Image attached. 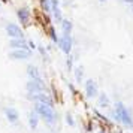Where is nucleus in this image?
<instances>
[{"label": "nucleus", "mask_w": 133, "mask_h": 133, "mask_svg": "<svg viewBox=\"0 0 133 133\" xmlns=\"http://www.w3.org/2000/svg\"><path fill=\"white\" fill-rule=\"evenodd\" d=\"M18 18L24 25H27L29 21H30V14H29V11H27V9H19L18 11Z\"/></svg>", "instance_id": "obj_9"}, {"label": "nucleus", "mask_w": 133, "mask_h": 133, "mask_svg": "<svg viewBox=\"0 0 133 133\" xmlns=\"http://www.w3.org/2000/svg\"><path fill=\"white\" fill-rule=\"evenodd\" d=\"M66 118H67V123H69L70 126H73V118H72V115L67 114V115H66Z\"/></svg>", "instance_id": "obj_20"}, {"label": "nucleus", "mask_w": 133, "mask_h": 133, "mask_svg": "<svg viewBox=\"0 0 133 133\" xmlns=\"http://www.w3.org/2000/svg\"><path fill=\"white\" fill-rule=\"evenodd\" d=\"M60 46H61V49L64 51V52H70V49H72V37L69 36V35H66V36L63 37L60 41Z\"/></svg>", "instance_id": "obj_4"}, {"label": "nucleus", "mask_w": 133, "mask_h": 133, "mask_svg": "<svg viewBox=\"0 0 133 133\" xmlns=\"http://www.w3.org/2000/svg\"><path fill=\"white\" fill-rule=\"evenodd\" d=\"M102 2H105V0H102Z\"/></svg>", "instance_id": "obj_25"}, {"label": "nucleus", "mask_w": 133, "mask_h": 133, "mask_svg": "<svg viewBox=\"0 0 133 133\" xmlns=\"http://www.w3.org/2000/svg\"><path fill=\"white\" fill-rule=\"evenodd\" d=\"M31 99L39 100V103H43V105L52 106V100H51V97H48L46 94H43V93H35V94H31Z\"/></svg>", "instance_id": "obj_3"}, {"label": "nucleus", "mask_w": 133, "mask_h": 133, "mask_svg": "<svg viewBox=\"0 0 133 133\" xmlns=\"http://www.w3.org/2000/svg\"><path fill=\"white\" fill-rule=\"evenodd\" d=\"M123 2H127V3H133V0H123Z\"/></svg>", "instance_id": "obj_21"}, {"label": "nucleus", "mask_w": 133, "mask_h": 133, "mask_svg": "<svg viewBox=\"0 0 133 133\" xmlns=\"http://www.w3.org/2000/svg\"><path fill=\"white\" fill-rule=\"evenodd\" d=\"M27 72H29V75L33 79H39V72H37V69L35 66H29L27 67Z\"/></svg>", "instance_id": "obj_13"}, {"label": "nucleus", "mask_w": 133, "mask_h": 133, "mask_svg": "<svg viewBox=\"0 0 133 133\" xmlns=\"http://www.w3.org/2000/svg\"><path fill=\"white\" fill-rule=\"evenodd\" d=\"M132 11H133V3H132Z\"/></svg>", "instance_id": "obj_23"}, {"label": "nucleus", "mask_w": 133, "mask_h": 133, "mask_svg": "<svg viewBox=\"0 0 133 133\" xmlns=\"http://www.w3.org/2000/svg\"><path fill=\"white\" fill-rule=\"evenodd\" d=\"M3 2H8V0H3Z\"/></svg>", "instance_id": "obj_24"}, {"label": "nucleus", "mask_w": 133, "mask_h": 133, "mask_svg": "<svg viewBox=\"0 0 133 133\" xmlns=\"http://www.w3.org/2000/svg\"><path fill=\"white\" fill-rule=\"evenodd\" d=\"M36 112L41 115L48 124H52V123H54L55 115H54V111H52V106L43 105V103H36Z\"/></svg>", "instance_id": "obj_1"}, {"label": "nucleus", "mask_w": 133, "mask_h": 133, "mask_svg": "<svg viewBox=\"0 0 133 133\" xmlns=\"http://www.w3.org/2000/svg\"><path fill=\"white\" fill-rule=\"evenodd\" d=\"M76 79H78V81H81V79H82V69H81V67H79V69H76Z\"/></svg>", "instance_id": "obj_19"}, {"label": "nucleus", "mask_w": 133, "mask_h": 133, "mask_svg": "<svg viewBox=\"0 0 133 133\" xmlns=\"http://www.w3.org/2000/svg\"><path fill=\"white\" fill-rule=\"evenodd\" d=\"M36 126H37V117L35 112H31L30 114V127L31 129H36Z\"/></svg>", "instance_id": "obj_15"}, {"label": "nucleus", "mask_w": 133, "mask_h": 133, "mask_svg": "<svg viewBox=\"0 0 133 133\" xmlns=\"http://www.w3.org/2000/svg\"><path fill=\"white\" fill-rule=\"evenodd\" d=\"M115 117H117V120L121 121V123H124L126 126H132V118H130V115H129V112H127V109L121 105V103H118L117 105V111H115Z\"/></svg>", "instance_id": "obj_2"}, {"label": "nucleus", "mask_w": 133, "mask_h": 133, "mask_svg": "<svg viewBox=\"0 0 133 133\" xmlns=\"http://www.w3.org/2000/svg\"><path fill=\"white\" fill-rule=\"evenodd\" d=\"M61 29L64 30V33H66V35H69V33H70V30H72V24H70L69 21H66V19H63V21H61Z\"/></svg>", "instance_id": "obj_14"}, {"label": "nucleus", "mask_w": 133, "mask_h": 133, "mask_svg": "<svg viewBox=\"0 0 133 133\" xmlns=\"http://www.w3.org/2000/svg\"><path fill=\"white\" fill-rule=\"evenodd\" d=\"M51 8H52V12H54V18L57 19V21H61L60 9H58V2H57V0H51Z\"/></svg>", "instance_id": "obj_11"}, {"label": "nucleus", "mask_w": 133, "mask_h": 133, "mask_svg": "<svg viewBox=\"0 0 133 133\" xmlns=\"http://www.w3.org/2000/svg\"><path fill=\"white\" fill-rule=\"evenodd\" d=\"M11 46L15 49H29L24 39H12L11 41Z\"/></svg>", "instance_id": "obj_8"}, {"label": "nucleus", "mask_w": 133, "mask_h": 133, "mask_svg": "<svg viewBox=\"0 0 133 133\" xmlns=\"http://www.w3.org/2000/svg\"><path fill=\"white\" fill-rule=\"evenodd\" d=\"M99 133H105V132H103V130H99Z\"/></svg>", "instance_id": "obj_22"}, {"label": "nucleus", "mask_w": 133, "mask_h": 133, "mask_svg": "<svg viewBox=\"0 0 133 133\" xmlns=\"http://www.w3.org/2000/svg\"><path fill=\"white\" fill-rule=\"evenodd\" d=\"M27 90L31 91V93H41V91L43 90L42 82H39V79H36V81H31V82H29V84H27Z\"/></svg>", "instance_id": "obj_7"}, {"label": "nucleus", "mask_w": 133, "mask_h": 133, "mask_svg": "<svg viewBox=\"0 0 133 133\" xmlns=\"http://www.w3.org/2000/svg\"><path fill=\"white\" fill-rule=\"evenodd\" d=\"M99 103H100L102 106H106V105H108V97H106V96H100V99H99Z\"/></svg>", "instance_id": "obj_16"}, {"label": "nucleus", "mask_w": 133, "mask_h": 133, "mask_svg": "<svg viewBox=\"0 0 133 133\" xmlns=\"http://www.w3.org/2000/svg\"><path fill=\"white\" fill-rule=\"evenodd\" d=\"M6 30H8V33H9V36L15 37V39H23V31L19 30L17 25L9 24V25L6 27Z\"/></svg>", "instance_id": "obj_6"}, {"label": "nucleus", "mask_w": 133, "mask_h": 133, "mask_svg": "<svg viewBox=\"0 0 133 133\" xmlns=\"http://www.w3.org/2000/svg\"><path fill=\"white\" fill-rule=\"evenodd\" d=\"M30 55L29 49H15L14 52H11V58H17V60H24Z\"/></svg>", "instance_id": "obj_5"}, {"label": "nucleus", "mask_w": 133, "mask_h": 133, "mask_svg": "<svg viewBox=\"0 0 133 133\" xmlns=\"http://www.w3.org/2000/svg\"><path fill=\"white\" fill-rule=\"evenodd\" d=\"M49 36H51V39H52V41H57V35H55L54 29H49Z\"/></svg>", "instance_id": "obj_18"}, {"label": "nucleus", "mask_w": 133, "mask_h": 133, "mask_svg": "<svg viewBox=\"0 0 133 133\" xmlns=\"http://www.w3.org/2000/svg\"><path fill=\"white\" fill-rule=\"evenodd\" d=\"M41 5L45 11H49V5H48V0H41Z\"/></svg>", "instance_id": "obj_17"}, {"label": "nucleus", "mask_w": 133, "mask_h": 133, "mask_svg": "<svg viewBox=\"0 0 133 133\" xmlns=\"http://www.w3.org/2000/svg\"><path fill=\"white\" fill-rule=\"evenodd\" d=\"M6 117L9 118L11 123H17V121H18V114H17V111L12 109V108L6 109Z\"/></svg>", "instance_id": "obj_12"}, {"label": "nucleus", "mask_w": 133, "mask_h": 133, "mask_svg": "<svg viewBox=\"0 0 133 133\" xmlns=\"http://www.w3.org/2000/svg\"><path fill=\"white\" fill-rule=\"evenodd\" d=\"M85 90H87V96H96L97 93V88H96V84L93 82V81H87V84H85Z\"/></svg>", "instance_id": "obj_10"}]
</instances>
